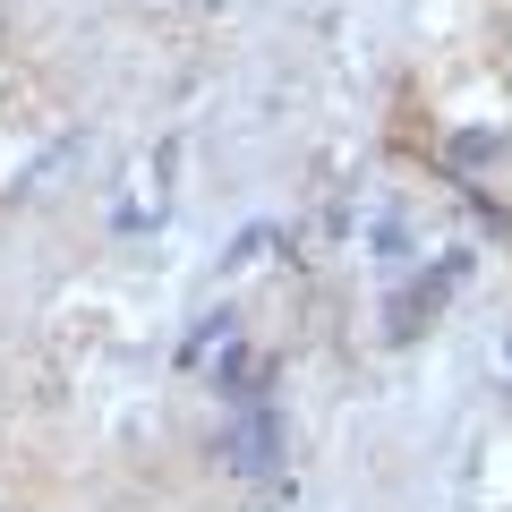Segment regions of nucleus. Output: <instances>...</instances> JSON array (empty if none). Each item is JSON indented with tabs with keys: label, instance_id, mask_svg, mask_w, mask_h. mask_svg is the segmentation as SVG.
Segmentation results:
<instances>
[]
</instances>
